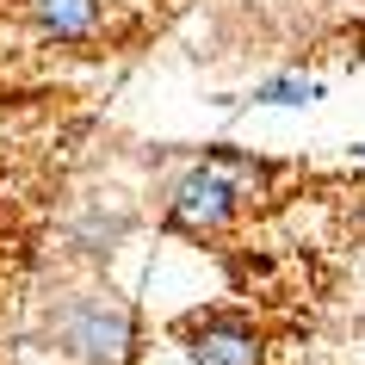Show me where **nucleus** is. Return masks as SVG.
Returning <instances> with one entry per match:
<instances>
[{"label": "nucleus", "mask_w": 365, "mask_h": 365, "mask_svg": "<svg viewBox=\"0 0 365 365\" xmlns=\"http://www.w3.org/2000/svg\"><path fill=\"white\" fill-rule=\"evenodd\" d=\"M242 205H248V186H242L230 168H217L211 155L192 161L186 173H173L168 192H161L168 230H186V235H223L235 217H242Z\"/></svg>", "instance_id": "nucleus-2"}, {"label": "nucleus", "mask_w": 365, "mask_h": 365, "mask_svg": "<svg viewBox=\"0 0 365 365\" xmlns=\"http://www.w3.org/2000/svg\"><path fill=\"white\" fill-rule=\"evenodd\" d=\"M254 106H316V99H328V81L316 75H267L254 81Z\"/></svg>", "instance_id": "nucleus-6"}, {"label": "nucleus", "mask_w": 365, "mask_h": 365, "mask_svg": "<svg viewBox=\"0 0 365 365\" xmlns=\"http://www.w3.org/2000/svg\"><path fill=\"white\" fill-rule=\"evenodd\" d=\"M130 230H136V205H124V198H87L75 211V223H68V248L81 260H112L130 242Z\"/></svg>", "instance_id": "nucleus-4"}, {"label": "nucleus", "mask_w": 365, "mask_h": 365, "mask_svg": "<svg viewBox=\"0 0 365 365\" xmlns=\"http://www.w3.org/2000/svg\"><path fill=\"white\" fill-rule=\"evenodd\" d=\"M19 13L50 43H87L106 25V0H19Z\"/></svg>", "instance_id": "nucleus-5"}, {"label": "nucleus", "mask_w": 365, "mask_h": 365, "mask_svg": "<svg viewBox=\"0 0 365 365\" xmlns=\"http://www.w3.org/2000/svg\"><path fill=\"white\" fill-rule=\"evenodd\" d=\"M186 359L192 365H267V341L242 309H217L186 328Z\"/></svg>", "instance_id": "nucleus-3"}, {"label": "nucleus", "mask_w": 365, "mask_h": 365, "mask_svg": "<svg viewBox=\"0 0 365 365\" xmlns=\"http://www.w3.org/2000/svg\"><path fill=\"white\" fill-rule=\"evenodd\" d=\"M43 346L62 365H130L143 353V334H136V309L118 304L112 291L62 285L43 304Z\"/></svg>", "instance_id": "nucleus-1"}, {"label": "nucleus", "mask_w": 365, "mask_h": 365, "mask_svg": "<svg viewBox=\"0 0 365 365\" xmlns=\"http://www.w3.org/2000/svg\"><path fill=\"white\" fill-rule=\"evenodd\" d=\"M353 161H359V168H365V143H353Z\"/></svg>", "instance_id": "nucleus-7"}]
</instances>
